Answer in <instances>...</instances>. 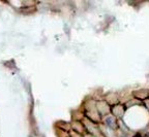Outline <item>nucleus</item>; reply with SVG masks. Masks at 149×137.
<instances>
[{
    "label": "nucleus",
    "instance_id": "1",
    "mask_svg": "<svg viewBox=\"0 0 149 137\" xmlns=\"http://www.w3.org/2000/svg\"><path fill=\"white\" fill-rule=\"evenodd\" d=\"M107 123H108V125L110 126V127H115V125H114V124H115V120H114L113 118H109V119H107Z\"/></svg>",
    "mask_w": 149,
    "mask_h": 137
}]
</instances>
